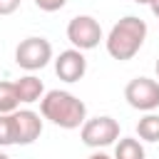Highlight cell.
<instances>
[{"instance_id": "1", "label": "cell", "mask_w": 159, "mask_h": 159, "mask_svg": "<svg viewBox=\"0 0 159 159\" xmlns=\"http://www.w3.org/2000/svg\"><path fill=\"white\" fill-rule=\"evenodd\" d=\"M40 112L60 129H77L87 119V107L80 97L65 89H50L40 99Z\"/></svg>"}, {"instance_id": "2", "label": "cell", "mask_w": 159, "mask_h": 159, "mask_svg": "<svg viewBox=\"0 0 159 159\" xmlns=\"http://www.w3.org/2000/svg\"><path fill=\"white\" fill-rule=\"evenodd\" d=\"M144 40H147V22L137 15H127L119 22L112 25L104 45H107V52L114 60L124 62V60H132L142 50Z\"/></svg>"}, {"instance_id": "3", "label": "cell", "mask_w": 159, "mask_h": 159, "mask_svg": "<svg viewBox=\"0 0 159 159\" xmlns=\"http://www.w3.org/2000/svg\"><path fill=\"white\" fill-rule=\"evenodd\" d=\"M80 137L87 147L92 149H99V147H109L119 139V122L102 114V117H92V119H84L82 127H80Z\"/></svg>"}, {"instance_id": "4", "label": "cell", "mask_w": 159, "mask_h": 159, "mask_svg": "<svg viewBox=\"0 0 159 159\" xmlns=\"http://www.w3.org/2000/svg\"><path fill=\"white\" fill-rule=\"evenodd\" d=\"M50 60H52V45L45 37H25L15 47V62L27 72L42 70Z\"/></svg>"}, {"instance_id": "5", "label": "cell", "mask_w": 159, "mask_h": 159, "mask_svg": "<svg viewBox=\"0 0 159 159\" xmlns=\"http://www.w3.org/2000/svg\"><path fill=\"white\" fill-rule=\"evenodd\" d=\"M124 99L139 112H154L159 107V82L149 77H134L124 87Z\"/></svg>"}, {"instance_id": "6", "label": "cell", "mask_w": 159, "mask_h": 159, "mask_svg": "<svg viewBox=\"0 0 159 159\" xmlns=\"http://www.w3.org/2000/svg\"><path fill=\"white\" fill-rule=\"evenodd\" d=\"M67 40L77 50H94L102 40V27L92 15H77L67 25Z\"/></svg>"}, {"instance_id": "7", "label": "cell", "mask_w": 159, "mask_h": 159, "mask_svg": "<svg viewBox=\"0 0 159 159\" xmlns=\"http://www.w3.org/2000/svg\"><path fill=\"white\" fill-rule=\"evenodd\" d=\"M12 119V142L15 144H32L42 134V119L32 109H15L10 114Z\"/></svg>"}, {"instance_id": "8", "label": "cell", "mask_w": 159, "mask_h": 159, "mask_svg": "<svg viewBox=\"0 0 159 159\" xmlns=\"http://www.w3.org/2000/svg\"><path fill=\"white\" fill-rule=\"evenodd\" d=\"M55 72L60 80L65 82H80L87 72V60L82 55V50L72 47V50H62L55 60Z\"/></svg>"}, {"instance_id": "9", "label": "cell", "mask_w": 159, "mask_h": 159, "mask_svg": "<svg viewBox=\"0 0 159 159\" xmlns=\"http://www.w3.org/2000/svg\"><path fill=\"white\" fill-rule=\"evenodd\" d=\"M15 92H17V99L25 102V104H32V102H40L42 99V80L35 77V75H25L15 82Z\"/></svg>"}, {"instance_id": "10", "label": "cell", "mask_w": 159, "mask_h": 159, "mask_svg": "<svg viewBox=\"0 0 159 159\" xmlns=\"http://www.w3.org/2000/svg\"><path fill=\"white\" fill-rule=\"evenodd\" d=\"M147 154H144V147H142V142L139 139H134V137H122L119 142H117V147H114V157L112 159H144Z\"/></svg>"}, {"instance_id": "11", "label": "cell", "mask_w": 159, "mask_h": 159, "mask_svg": "<svg viewBox=\"0 0 159 159\" xmlns=\"http://www.w3.org/2000/svg\"><path fill=\"white\" fill-rule=\"evenodd\" d=\"M137 134L144 142H159V114L147 112L139 122H137Z\"/></svg>"}, {"instance_id": "12", "label": "cell", "mask_w": 159, "mask_h": 159, "mask_svg": "<svg viewBox=\"0 0 159 159\" xmlns=\"http://www.w3.org/2000/svg\"><path fill=\"white\" fill-rule=\"evenodd\" d=\"M20 107L15 82H0V114H12Z\"/></svg>"}, {"instance_id": "13", "label": "cell", "mask_w": 159, "mask_h": 159, "mask_svg": "<svg viewBox=\"0 0 159 159\" xmlns=\"http://www.w3.org/2000/svg\"><path fill=\"white\" fill-rule=\"evenodd\" d=\"M12 142V119L10 114H0V147H10Z\"/></svg>"}, {"instance_id": "14", "label": "cell", "mask_w": 159, "mask_h": 159, "mask_svg": "<svg viewBox=\"0 0 159 159\" xmlns=\"http://www.w3.org/2000/svg\"><path fill=\"white\" fill-rule=\"evenodd\" d=\"M65 2L67 0H35V5L40 10H45V12H57V10L65 7Z\"/></svg>"}, {"instance_id": "15", "label": "cell", "mask_w": 159, "mask_h": 159, "mask_svg": "<svg viewBox=\"0 0 159 159\" xmlns=\"http://www.w3.org/2000/svg\"><path fill=\"white\" fill-rule=\"evenodd\" d=\"M22 0H0V15H12Z\"/></svg>"}, {"instance_id": "16", "label": "cell", "mask_w": 159, "mask_h": 159, "mask_svg": "<svg viewBox=\"0 0 159 159\" xmlns=\"http://www.w3.org/2000/svg\"><path fill=\"white\" fill-rule=\"evenodd\" d=\"M87 159H112L109 154H104V152H94V154H89Z\"/></svg>"}, {"instance_id": "17", "label": "cell", "mask_w": 159, "mask_h": 159, "mask_svg": "<svg viewBox=\"0 0 159 159\" xmlns=\"http://www.w3.org/2000/svg\"><path fill=\"white\" fill-rule=\"evenodd\" d=\"M149 7H152V12L159 17V0H152V2H149Z\"/></svg>"}, {"instance_id": "18", "label": "cell", "mask_w": 159, "mask_h": 159, "mask_svg": "<svg viewBox=\"0 0 159 159\" xmlns=\"http://www.w3.org/2000/svg\"><path fill=\"white\" fill-rule=\"evenodd\" d=\"M134 2H139V5H149L152 0H134Z\"/></svg>"}, {"instance_id": "19", "label": "cell", "mask_w": 159, "mask_h": 159, "mask_svg": "<svg viewBox=\"0 0 159 159\" xmlns=\"http://www.w3.org/2000/svg\"><path fill=\"white\" fill-rule=\"evenodd\" d=\"M0 159H10V157H7V154H2V152H0Z\"/></svg>"}, {"instance_id": "20", "label": "cell", "mask_w": 159, "mask_h": 159, "mask_svg": "<svg viewBox=\"0 0 159 159\" xmlns=\"http://www.w3.org/2000/svg\"><path fill=\"white\" fill-rule=\"evenodd\" d=\"M157 77H159V60H157Z\"/></svg>"}]
</instances>
